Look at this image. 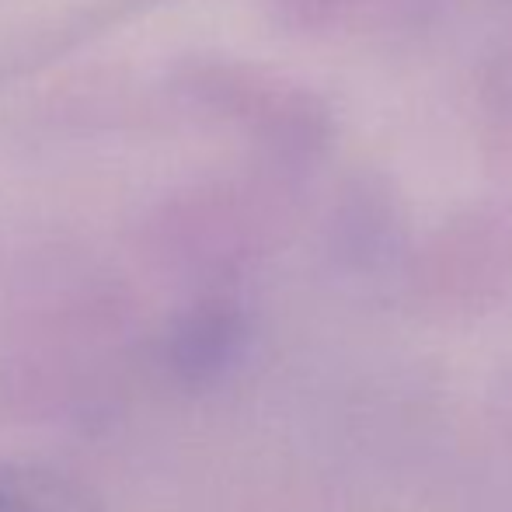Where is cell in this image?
<instances>
[{
	"label": "cell",
	"mask_w": 512,
	"mask_h": 512,
	"mask_svg": "<svg viewBox=\"0 0 512 512\" xmlns=\"http://www.w3.org/2000/svg\"><path fill=\"white\" fill-rule=\"evenodd\" d=\"M248 349V317L227 300H203L168 331L164 363L189 391H209L241 366Z\"/></svg>",
	"instance_id": "cell-1"
},
{
	"label": "cell",
	"mask_w": 512,
	"mask_h": 512,
	"mask_svg": "<svg viewBox=\"0 0 512 512\" xmlns=\"http://www.w3.org/2000/svg\"><path fill=\"white\" fill-rule=\"evenodd\" d=\"M14 512H95L84 495L49 478H18V506Z\"/></svg>",
	"instance_id": "cell-2"
},
{
	"label": "cell",
	"mask_w": 512,
	"mask_h": 512,
	"mask_svg": "<svg viewBox=\"0 0 512 512\" xmlns=\"http://www.w3.org/2000/svg\"><path fill=\"white\" fill-rule=\"evenodd\" d=\"M18 506V478H0V512H14Z\"/></svg>",
	"instance_id": "cell-3"
}]
</instances>
